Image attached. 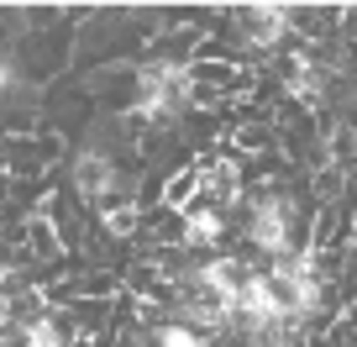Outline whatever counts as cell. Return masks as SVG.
I'll return each mask as SVG.
<instances>
[{"label":"cell","instance_id":"obj_7","mask_svg":"<svg viewBox=\"0 0 357 347\" xmlns=\"http://www.w3.org/2000/svg\"><path fill=\"white\" fill-rule=\"evenodd\" d=\"M236 27H242L247 43L273 47L284 32H289V11H284V6H242V11H236Z\"/></svg>","mask_w":357,"mask_h":347},{"label":"cell","instance_id":"obj_8","mask_svg":"<svg viewBox=\"0 0 357 347\" xmlns=\"http://www.w3.org/2000/svg\"><path fill=\"white\" fill-rule=\"evenodd\" d=\"M200 184L211 190V200H226V205H231L236 195H242V168H236L231 158H215L211 168H200Z\"/></svg>","mask_w":357,"mask_h":347},{"label":"cell","instance_id":"obj_11","mask_svg":"<svg viewBox=\"0 0 357 347\" xmlns=\"http://www.w3.org/2000/svg\"><path fill=\"white\" fill-rule=\"evenodd\" d=\"M22 337H26V347H63V337H58V321H32V326H22Z\"/></svg>","mask_w":357,"mask_h":347},{"label":"cell","instance_id":"obj_5","mask_svg":"<svg viewBox=\"0 0 357 347\" xmlns=\"http://www.w3.org/2000/svg\"><path fill=\"white\" fill-rule=\"evenodd\" d=\"M231 321L242 326V332H252V337H268L273 332V305H268V295H263V274H252V279L242 284V290L231 295Z\"/></svg>","mask_w":357,"mask_h":347},{"label":"cell","instance_id":"obj_2","mask_svg":"<svg viewBox=\"0 0 357 347\" xmlns=\"http://www.w3.org/2000/svg\"><path fill=\"white\" fill-rule=\"evenodd\" d=\"M190 105V74L178 64H147L137 74V111L147 121H163V116L184 111Z\"/></svg>","mask_w":357,"mask_h":347},{"label":"cell","instance_id":"obj_12","mask_svg":"<svg viewBox=\"0 0 357 347\" xmlns=\"http://www.w3.org/2000/svg\"><path fill=\"white\" fill-rule=\"evenodd\" d=\"M195 190H200V168H195V174H178V179H168L163 200H168V205H184V200H190Z\"/></svg>","mask_w":357,"mask_h":347},{"label":"cell","instance_id":"obj_4","mask_svg":"<svg viewBox=\"0 0 357 347\" xmlns=\"http://www.w3.org/2000/svg\"><path fill=\"white\" fill-rule=\"evenodd\" d=\"M247 237L268 253H284L289 247V205L279 195H257L252 200V216H247Z\"/></svg>","mask_w":357,"mask_h":347},{"label":"cell","instance_id":"obj_13","mask_svg":"<svg viewBox=\"0 0 357 347\" xmlns=\"http://www.w3.org/2000/svg\"><path fill=\"white\" fill-rule=\"evenodd\" d=\"M6 84H11V64H0V95H6Z\"/></svg>","mask_w":357,"mask_h":347},{"label":"cell","instance_id":"obj_9","mask_svg":"<svg viewBox=\"0 0 357 347\" xmlns=\"http://www.w3.org/2000/svg\"><path fill=\"white\" fill-rule=\"evenodd\" d=\"M184 242H190V247H215V242H221V211H215V205L190 211V216H184Z\"/></svg>","mask_w":357,"mask_h":347},{"label":"cell","instance_id":"obj_6","mask_svg":"<svg viewBox=\"0 0 357 347\" xmlns=\"http://www.w3.org/2000/svg\"><path fill=\"white\" fill-rule=\"evenodd\" d=\"M74 190L84 195V200H105V195L116 190V163L100 147H89V153L74 158Z\"/></svg>","mask_w":357,"mask_h":347},{"label":"cell","instance_id":"obj_3","mask_svg":"<svg viewBox=\"0 0 357 347\" xmlns=\"http://www.w3.org/2000/svg\"><path fill=\"white\" fill-rule=\"evenodd\" d=\"M263 295H268V305H273V316L289 321V316H305L315 305V279H310V269H305L300 258H284V263H273V269L263 274Z\"/></svg>","mask_w":357,"mask_h":347},{"label":"cell","instance_id":"obj_1","mask_svg":"<svg viewBox=\"0 0 357 347\" xmlns=\"http://www.w3.org/2000/svg\"><path fill=\"white\" fill-rule=\"evenodd\" d=\"M178 321L190 332H215V326L231 321V290L215 284L205 269H195L190 279L178 284Z\"/></svg>","mask_w":357,"mask_h":347},{"label":"cell","instance_id":"obj_10","mask_svg":"<svg viewBox=\"0 0 357 347\" xmlns=\"http://www.w3.org/2000/svg\"><path fill=\"white\" fill-rule=\"evenodd\" d=\"M153 347H200V332H190L184 321H163L153 326Z\"/></svg>","mask_w":357,"mask_h":347}]
</instances>
